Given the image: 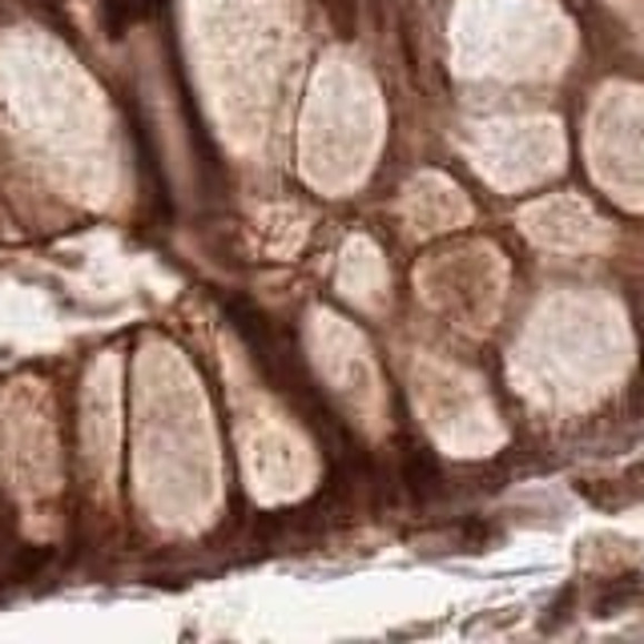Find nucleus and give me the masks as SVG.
I'll use <instances>...</instances> for the list:
<instances>
[{
  "instance_id": "f257e3e1",
  "label": "nucleus",
  "mask_w": 644,
  "mask_h": 644,
  "mask_svg": "<svg viewBox=\"0 0 644 644\" xmlns=\"http://www.w3.org/2000/svg\"><path fill=\"white\" fill-rule=\"evenodd\" d=\"M403 484H407V492H412L415 499H432L435 492H439V484H444V472L435 464V455L432 452L407 455V459H403Z\"/></svg>"
},
{
  "instance_id": "f03ea898",
  "label": "nucleus",
  "mask_w": 644,
  "mask_h": 644,
  "mask_svg": "<svg viewBox=\"0 0 644 644\" xmlns=\"http://www.w3.org/2000/svg\"><path fill=\"white\" fill-rule=\"evenodd\" d=\"M53 561V548H37V544H21V548H12V564H9V576L12 581H32V576H41L44 564Z\"/></svg>"
},
{
  "instance_id": "7ed1b4c3",
  "label": "nucleus",
  "mask_w": 644,
  "mask_h": 644,
  "mask_svg": "<svg viewBox=\"0 0 644 644\" xmlns=\"http://www.w3.org/2000/svg\"><path fill=\"white\" fill-rule=\"evenodd\" d=\"M576 492H581V496L588 499L592 507H604V512H616V507L628 499V487H624V479H621V484H613V479H601V484H596V479H581V484H576Z\"/></svg>"
},
{
  "instance_id": "20e7f679",
  "label": "nucleus",
  "mask_w": 644,
  "mask_h": 644,
  "mask_svg": "<svg viewBox=\"0 0 644 644\" xmlns=\"http://www.w3.org/2000/svg\"><path fill=\"white\" fill-rule=\"evenodd\" d=\"M318 4H323L330 29H335L343 41H350V37L359 32V0H318Z\"/></svg>"
},
{
  "instance_id": "39448f33",
  "label": "nucleus",
  "mask_w": 644,
  "mask_h": 644,
  "mask_svg": "<svg viewBox=\"0 0 644 644\" xmlns=\"http://www.w3.org/2000/svg\"><path fill=\"white\" fill-rule=\"evenodd\" d=\"M628 601H633V588H628V584H621V588H608L601 601H596V616H616V608H624Z\"/></svg>"
},
{
  "instance_id": "423d86ee",
  "label": "nucleus",
  "mask_w": 644,
  "mask_h": 644,
  "mask_svg": "<svg viewBox=\"0 0 644 644\" xmlns=\"http://www.w3.org/2000/svg\"><path fill=\"white\" fill-rule=\"evenodd\" d=\"M572 601H576V592L564 588L561 596H556V604H552V608H548V621H544V628H556V621H564V616H568V613H564V608H572Z\"/></svg>"
},
{
  "instance_id": "0eeeda50",
  "label": "nucleus",
  "mask_w": 644,
  "mask_h": 644,
  "mask_svg": "<svg viewBox=\"0 0 644 644\" xmlns=\"http://www.w3.org/2000/svg\"><path fill=\"white\" fill-rule=\"evenodd\" d=\"M624 487H628V496L633 499H644V464H633L624 472Z\"/></svg>"
},
{
  "instance_id": "6e6552de",
  "label": "nucleus",
  "mask_w": 644,
  "mask_h": 644,
  "mask_svg": "<svg viewBox=\"0 0 644 644\" xmlns=\"http://www.w3.org/2000/svg\"><path fill=\"white\" fill-rule=\"evenodd\" d=\"M464 536L472 539V544H484V539H487V528H484V524H467Z\"/></svg>"
},
{
  "instance_id": "1a4fd4ad",
  "label": "nucleus",
  "mask_w": 644,
  "mask_h": 644,
  "mask_svg": "<svg viewBox=\"0 0 644 644\" xmlns=\"http://www.w3.org/2000/svg\"><path fill=\"white\" fill-rule=\"evenodd\" d=\"M641 375H644V355H641Z\"/></svg>"
}]
</instances>
